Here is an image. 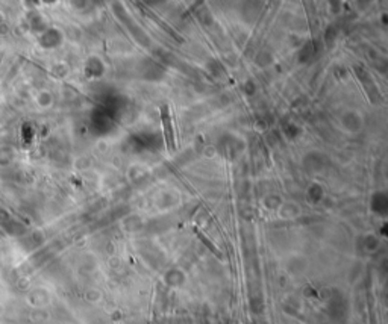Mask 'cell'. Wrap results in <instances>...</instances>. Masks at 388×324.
Returning a JSON list of instances; mask_svg holds the SVG:
<instances>
[{
    "label": "cell",
    "mask_w": 388,
    "mask_h": 324,
    "mask_svg": "<svg viewBox=\"0 0 388 324\" xmlns=\"http://www.w3.org/2000/svg\"><path fill=\"white\" fill-rule=\"evenodd\" d=\"M159 109H161V120H162V126H164V138H165L167 150H173L175 149V136H173V124H171L170 109L167 105H161Z\"/></svg>",
    "instance_id": "cell-1"
}]
</instances>
